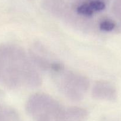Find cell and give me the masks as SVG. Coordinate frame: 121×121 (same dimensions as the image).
Instances as JSON below:
<instances>
[{"label": "cell", "mask_w": 121, "mask_h": 121, "mask_svg": "<svg viewBox=\"0 0 121 121\" xmlns=\"http://www.w3.org/2000/svg\"><path fill=\"white\" fill-rule=\"evenodd\" d=\"M91 94L94 98L98 100L112 101L117 97V91L112 84L107 81H100L93 86Z\"/></svg>", "instance_id": "277c9868"}, {"label": "cell", "mask_w": 121, "mask_h": 121, "mask_svg": "<svg viewBox=\"0 0 121 121\" xmlns=\"http://www.w3.org/2000/svg\"><path fill=\"white\" fill-rule=\"evenodd\" d=\"M63 107L51 96L36 93L26 103V110L33 121H56Z\"/></svg>", "instance_id": "3957f363"}, {"label": "cell", "mask_w": 121, "mask_h": 121, "mask_svg": "<svg viewBox=\"0 0 121 121\" xmlns=\"http://www.w3.org/2000/svg\"><path fill=\"white\" fill-rule=\"evenodd\" d=\"M114 14L121 21V0H115L112 7Z\"/></svg>", "instance_id": "9c48e42d"}, {"label": "cell", "mask_w": 121, "mask_h": 121, "mask_svg": "<svg viewBox=\"0 0 121 121\" xmlns=\"http://www.w3.org/2000/svg\"><path fill=\"white\" fill-rule=\"evenodd\" d=\"M52 74L58 88L67 99L73 102L83 99L90 87V81L86 77L65 68Z\"/></svg>", "instance_id": "7a4b0ae2"}, {"label": "cell", "mask_w": 121, "mask_h": 121, "mask_svg": "<svg viewBox=\"0 0 121 121\" xmlns=\"http://www.w3.org/2000/svg\"><path fill=\"white\" fill-rule=\"evenodd\" d=\"M87 2L95 13L103 11L106 8L105 1L103 0H88Z\"/></svg>", "instance_id": "52a82bcc"}, {"label": "cell", "mask_w": 121, "mask_h": 121, "mask_svg": "<svg viewBox=\"0 0 121 121\" xmlns=\"http://www.w3.org/2000/svg\"><path fill=\"white\" fill-rule=\"evenodd\" d=\"M116 27V24L111 20H104L100 22L99 28L101 30L104 32H111L114 30Z\"/></svg>", "instance_id": "ba28073f"}, {"label": "cell", "mask_w": 121, "mask_h": 121, "mask_svg": "<svg viewBox=\"0 0 121 121\" xmlns=\"http://www.w3.org/2000/svg\"><path fill=\"white\" fill-rule=\"evenodd\" d=\"M76 10L78 14L85 17H90L95 13V11L93 10L87 1L84 2L78 5Z\"/></svg>", "instance_id": "8992f818"}, {"label": "cell", "mask_w": 121, "mask_h": 121, "mask_svg": "<svg viewBox=\"0 0 121 121\" xmlns=\"http://www.w3.org/2000/svg\"><path fill=\"white\" fill-rule=\"evenodd\" d=\"M88 112L84 108L77 106L62 108L56 121H86Z\"/></svg>", "instance_id": "5b68a950"}, {"label": "cell", "mask_w": 121, "mask_h": 121, "mask_svg": "<svg viewBox=\"0 0 121 121\" xmlns=\"http://www.w3.org/2000/svg\"><path fill=\"white\" fill-rule=\"evenodd\" d=\"M35 68L20 47L10 44L0 45V84L10 89L25 86L27 78Z\"/></svg>", "instance_id": "6da1fadb"}]
</instances>
